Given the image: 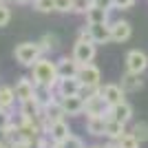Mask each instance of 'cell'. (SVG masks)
I'll list each match as a JSON object with an SVG mask.
<instances>
[{"mask_svg": "<svg viewBox=\"0 0 148 148\" xmlns=\"http://www.w3.org/2000/svg\"><path fill=\"white\" fill-rule=\"evenodd\" d=\"M31 80L40 84V86H51L56 88L58 82H60V75H58V64L51 62L49 58H40V60L31 66Z\"/></svg>", "mask_w": 148, "mask_h": 148, "instance_id": "obj_1", "label": "cell"}, {"mask_svg": "<svg viewBox=\"0 0 148 148\" xmlns=\"http://www.w3.org/2000/svg\"><path fill=\"white\" fill-rule=\"evenodd\" d=\"M42 47H40V42H20L18 47H16V51H13V56H16V62H20L22 66H33L40 58H42Z\"/></svg>", "mask_w": 148, "mask_h": 148, "instance_id": "obj_2", "label": "cell"}, {"mask_svg": "<svg viewBox=\"0 0 148 148\" xmlns=\"http://www.w3.org/2000/svg\"><path fill=\"white\" fill-rule=\"evenodd\" d=\"M77 80L86 86H102V73L99 69L88 62V64H80V71H77Z\"/></svg>", "mask_w": 148, "mask_h": 148, "instance_id": "obj_3", "label": "cell"}, {"mask_svg": "<svg viewBox=\"0 0 148 148\" xmlns=\"http://www.w3.org/2000/svg\"><path fill=\"white\" fill-rule=\"evenodd\" d=\"M146 69H148V56H146V53L139 51V49L128 51V56H126V71L142 75Z\"/></svg>", "mask_w": 148, "mask_h": 148, "instance_id": "obj_4", "label": "cell"}, {"mask_svg": "<svg viewBox=\"0 0 148 148\" xmlns=\"http://www.w3.org/2000/svg\"><path fill=\"white\" fill-rule=\"evenodd\" d=\"M73 58L80 64H88V62L95 60V42H82V40H77V42L73 44Z\"/></svg>", "mask_w": 148, "mask_h": 148, "instance_id": "obj_5", "label": "cell"}, {"mask_svg": "<svg viewBox=\"0 0 148 148\" xmlns=\"http://www.w3.org/2000/svg\"><path fill=\"white\" fill-rule=\"evenodd\" d=\"M86 29H88L95 44L113 42L111 40V22H93V25H86Z\"/></svg>", "mask_w": 148, "mask_h": 148, "instance_id": "obj_6", "label": "cell"}, {"mask_svg": "<svg viewBox=\"0 0 148 148\" xmlns=\"http://www.w3.org/2000/svg\"><path fill=\"white\" fill-rule=\"evenodd\" d=\"M42 108H44V106L40 104L36 97L25 99V102H20V117L27 119V122H38V117H40Z\"/></svg>", "mask_w": 148, "mask_h": 148, "instance_id": "obj_7", "label": "cell"}, {"mask_svg": "<svg viewBox=\"0 0 148 148\" xmlns=\"http://www.w3.org/2000/svg\"><path fill=\"white\" fill-rule=\"evenodd\" d=\"M99 93H102V97L106 99V104H108V106H115V104L126 102V99H124V93H126V91H124L119 84H102Z\"/></svg>", "mask_w": 148, "mask_h": 148, "instance_id": "obj_8", "label": "cell"}, {"mask_svg": "<svg viewBox=\"0 0 148 148\" xmlns=\"http://www.w3.org/2000/svg\"><path fill=\"white\" fill-rule=\"evenodd\" d=\"M80 88H82V82L77 77H60L56 93H58V97H69V95H77Z\"/></svg>", "mask_w": 148, "mask_h": 148, "instance_id": "obj_9", "label": "cell"}, {"mask_svg": "<svg viewBox=\"0 0 148 148\" xmlns=\"http://www.w3.org/2000/svg\"><path fill=\"white\" fill-rule=\"evenodd\" d=\"M84 102H86V104H84V113H86V115H106L108 108H111V106L106 104V99L102 97V93L84 99Z\"/></svg>", "mask_w": 148, "mask_h": 148, "instance_id": "obj_10", "label": "cell"}, {"mask_svg": "<svg viewBox=\"0 0 148 148\" xmlns=\"http://www.w3.org/2000/svg\"><path fill=\"white\" fill-rule=\"evenodd\" d=\"M106 124H108L106 115H88L86 117V133L93 137H102V135H106Z\"/></svg>", "mask_w": 148, "mask_h": 148, "instance_id": "obj_11", "label": "cell"}, {"mask_svg": "<svg viewBox=\"0 0 148 148\" xmlns=\"http://www.w3.org/2000/svg\"><path fill=\"white\" fill-rule=\"evenodd\" d=\"M13 91H16V97H18V102L31 99V97H36V82L29 80V77H20V80L16 82Z\"/></svg>", "mask_w": 148, "mask_h": 148, "instance_id": "obj_12", "label": "cell"}, {"mask_svg": "<svg viewBox=\"0 0 148 148\" xmlns=\"http://www.w3.org/2000/svg\"><path fill=\"white\" fill-rule=\"evenodd\" d=\"M130 33H133L130 22H126V20H115V22H111V40L113 42H126L130 38Z\"/></svg>", "mask_w": 148, "mask_h": 148, "instance_id": "obj_13", "label": "cell"}, {"mask_svg": "<svg viewBox=\"0 0 148 148\" xmlns=\"http://www.w3.org/2000/svg\"><path fill=\"white\" fill-rule=\"evenodd\" d=\"M106 117H108V119H117V122H122V124H128L130 117H133V106H130L128 102L115 104V106H111V108H108Z\"/></svg>", "mask_w": 148, "mask_h": 148, "instance_id": "obj_14", "label": "cell"}, {"mask_svg": "<svg viewBox=\"0 0 148 148\" xmlns=\"http://www.w3.org/2000/svg\"><path fill=\"white\" fill-rule=\"evenodd\" d=\"M56 64H58V75H60V77H77L80 62L75 60L73 56L71 58H60Z\"/></svg>", "mask_w": 148, "mask_h": 148, "instance_id": "obj_15", "label": "cell"}, {"mask_svg": "<svg viewBox=\"0 0 148 148\" xmlns=\"http://www.w3.org/2000/svg\"><path fill=\"white\" fill-rule=\"evenodd\" d=\"M58 99H60V104L66 115H82L84 113V104L86 102L80 95H69V97H58Z\"/></svg>", "mask_w": 148, "mask_h": 148, "instance_id": "obj_16", "label": "cell"}, {"mask_svg": "<svg viewBox=\"0 0 148 148\" xmlns=\"http://www.w3.org/2000/svg\"><path fill=\"white\" fill-rule=\"evenodd\" d=\"M119 86H122L126 93H137V91H142L144 80H142V75H139V73H130V71H126V73L122 75V84H119Z\"/></svg>", "mask_w": 148, "mask_h": 148, "instance_id": "obj_17", "label": "cell"}, {"mask_svg": "<svg viewBox=\"0 0 148 148\" xmlns=\"http://www.w3.org/2000/svg\"><path fill=\"white\" fill-rule=\"evenodd\" d=\"M108 13L111 9H102V7L93 5L84 16H86V25H93V22H108Z\"/></svg>", "mask_w": 148, "mask_h": 148, "instance_id": "obj_18", "label": "cell"}, {"mask_svg": "<svg viewBox=\"0 0 148 148\" xmlns=\"http://www.w3.org/2000/svg\"><path fill=\"white\" fill-rule=\"evenodd\" d=\"M69 135H71V130H69V124L64 122V119H62V122H53V126H51V130H49V137L53 142H64Z\"/></svg>", "mask_w": 148, "mask_h": 148, "instance_id": "obj_19", "label": "cell"}, {"mask_svg": "<svg viewBox=\"0 0 148 148\" xmlns=\"http://www.w3.org/2000/svg\"><path fill=\"white\" fill-rule=\"evenodd\" d=\"M124 133H126V124L117 122V119H108V124H106V137L111 142H117Z\"/></svg>", "mask_w": 148, "mask_h": 148, "instance_id": "obj_20", "label": "cell"}, {"mask_svg": "<svg viewBox=\"0 0 148 148\" xmlns=\"http://www.w3.org/2000/svg\"><path fill=\"white\" fill-rule=\"evenodd\" d=\"M44 113L49 115L51 122H62V119L66 117V113H64V108H62L60 99H53L51 104H47V106H44Z\"/></svg>", "mask_w": 148, "mask_h": 148, "instance_id": "obj_21", "label": "cell"}, {"mask_svg": "<svg viewBox=\"0 0 148 148\" xmlns=\"http://www.w3.org/2000/svg\"><path fill=\"white\" fill-rule=\"evenodd\" d=\"M16 91H13L11 86H0V108H11L13 102H16Z\"/></svg>", "mask_w": 148, "mask_h": 148, "instance_id": "obj_22", "label": "cell"}, {"mask_svg": "<svg viewBox=\"0 0 148 148\" xmlns=\"http://www.w3.org/2000/svg\"><path fill=\"white\" fill-rule=\"evenodd\" d=\"M40 47H42L44 53L56 51L58 49V36H56V33H44V36L40 38Z\"/></svg>", "mask_w": 148, "mask_h": 148, "instance_id": "obj_23", "label": "cell"}, {"mask_svg": "<svg viewBox=\"0 0 148 148\" xmlns=\"http://www.w3.org/2000/svg\"><path fill=\"white\" fill-rule=\"evenodd\" d=\"M139 144H142V142H139L133 133H124V135L117 139V146L119 148H139Z\"/></svg>", "mask_w": 148, "mask_h": 148, "instance_id": "obj_24", "label": "cell"}, {"mask_svg": "<svg viewBox=\"0 0 148 148\" xmlns=\"http://www.w3.org/2000/svg\"><path fill=\"white\" fill-rule=\"evenodd\" d=\"M130 133H133V135H135L139 142H148V124H146V122H137V124H133Z\"/></svg>", "mask_w": 148, "mask_h": 148, "instance_id": "obj_25", "label": "cell"}, {"mask_svg": "<svg viewBox=\"0 0 148 148\" xmlns=\"http://www.w3.org/2000/svg\"><path fill=\"white\" fill-rule=\"evenodd\" d=\"M36 2V9L40 13H51L56 11V0H33Z\"/></svg>", "mask_w": 148, "mask_h": 148, "instance_id": "obj_26", "label": "cell"}, {"mask_svg": "<svg viewBox=\"0 0 148 148\" xmlns=\"http://www.w3.org/2000/svg\"><path fill=\"white\" fill-rule=\"evenodd\" d=\"M93 5L95 0H73V13H86Z\"/></svg>", "mask_w": 148, "mask_h": 148, "instance_id": "obj_27", "label": "cell"}, {"mask_svg": "<svg viewBox=\"0 0 148 148\" xmlns=\"http://www.w3.org/2000/svg\"><path fill=\"white\" fill-rule=\"evenodd\" d=\"M11 20V9L7 7V2H0V27H7Z\"/></svg>", "mask_w": 148, "mask_h": 148, "instance_id": "obj_28", "label": "cell"}, {"mask_svg": "<svg viewBox=\"0 0 148 148\" xmlns=\"http://www.w3.org/2000/svg\"><path fill=\"white\" fill-rule=\"evenodd\" d=\"M62 144H64V148H84V142H82L77 135H73V133H71Z\"/></svg>", "mask_w": 148, "mask_h": 148, "instance_id": "obj_29", "label": "cell"}, {"mask_svg": "<svg viewBox=\"0 0 148 148\" xmlns=\"http://www.w3.org/2000/svg\"><path fill=\"white\" fill-rule=\"evenodd\" d=\"M99 88H102V86H86V84H82V88H80L77 95H80L82 99H88V97H93V95H97Z\"/></svg>", "mask_w": 148, "mask_h": 148, "instance_id": "obj_30", "label": "cell"}, {"mask_svg": "<svg viewBox=\"0 0 148 148\" xmlns=\"http://www.w3.org/2000/svg\"><path fill=\"white\" fill-rule=\"evenodd\" d=\"M56 11H62V13L73 11V0H56Z\"/></svg>", "mask_w": 148, "mask_h": 148, "instance_id": "obj_31", "label": "cell"}, {"mask_svg": "<svg viewBox=\"0 0 148 148\" xmlns=\"http://www.w3.org/2000/svg\"><path fill=\"white\" fill-rule=\"evenodd\" d=\"M11 122L13 119H11V115H9V111H7V108H0V133H2Z\"/></svg>", "mask_w": 148, "mask_h": 148, "instance_id": "obj_32", "label": "cell"}, {"mask_svg": "<svg viewBox=\"0 0 148 148\" xmlns=\"http://www.w3.org/2000/svg\"><path fill=\"white\" fill-rule=\"evenodd\" d=\"M113 7L126 11V9H133V7H135V0H113Z\"/></svg>", "mask_w": 148, "mask_h": 148, "instance_id": "obj_33", "label": "cell"}, {"mask_svg": "<svg viewBox=\"0 0 148 148\" xmlns=\"http://www.w3.org/2000/svg\"><path fill=\"white\" fill-rule=\"evenodd\" d=\"M95 5L102 7V9H115V7H113V0H95Z\"/></svg>", "mask_w": 148, "mask_h": 148, "instance_id": "obj_34", "label": "cell"}, {"mask_svg": "<svg viewBox=\"0 0 148 148\" xmlns=\"http://www.w3.org/2000/svg\"><path fill=\"white\" fill-rule=\"evenodd\" d=\"M11 148H33L31 142H18V144H11Z\"/></svg>", "mask_w": 148, "mask_h": 148, "instance_id": "obj_35", "label": "cell"}, {"mask_svg": "<svg viewBox=\"0 0 148 148\" xmlns=\"http://www.w3.org/2000/svg\"><path fill=\"white\" fill-rule=\"evenodd\" d=\"M0 148H11V144H9L5 137H2V139H0Z\"/></svg>", "mask_w": 148, "mask_h": 148, "instance_id": "obj_36", "label": "cell"}, {"mask_svg": "<svg viewBox=\"0 0 148 148\" xmlns=\"http://www.w3.org/2000/svg\"><path fill=\"white\" fill-rule=\"evenodd\" d=\"M104 148H119V146H117V142H108V144H104Z\"/></svg>", "mask_w": 148, "mask_h": 148, "instance_id": "obj_37", "label": "cell"}, {"mask_svg": "<svg viewBox=\"0 0 148 148\" xmlns=\"http://www.w3.org/2000/svg\"><path fill=\"white\" fill-rule=\"evenodd\" d=\"M51 148H64V144H62V142H53V144H51Z\"/></svg>", "mask_w": 148, "mask_h": 148, "instance_id": "obj_38", "label": "cell"}, {"mask_svg": "<svg viewBox=\"0 0 148 148\" xmlns=\"http://www.w3.org/2000/svg\"><path fill=\"white\" fill-rule=\"evenodd\" d=\"M86 148H104V146H97V144H93V146H86Z\"/></svg>", "mask_w": 148, "mask_h": 148, "instance_id": "obj_39", "label": "cell"}, {"mask_svg": "<svg viewBox=\"0 0 148 148\" xmlns=\"http://www.w3.org/2000/svg\"><path fill=\"white\" fill-rule=\"evenodd\" d=\"M16 2H20V5H25V2H29V0H16Z\"/></svg>", "mask_w": 148, "mask_h": 148, "instance_id": "obj_40", "label": "cell"}, {"mask_svg": "<svg viewBox=\"0 0 148 148\" xmlns=\"http://www.w3.org/2000/svg\"><path fill=\"white\" fill-rule=\"evenodd\" d=\"M0 2H9V0H0Z\"/></svg>", "mask_w": 148, "mask_h": 148, "instance_id": "obj_41", "label": "cell"}]
</instances>
